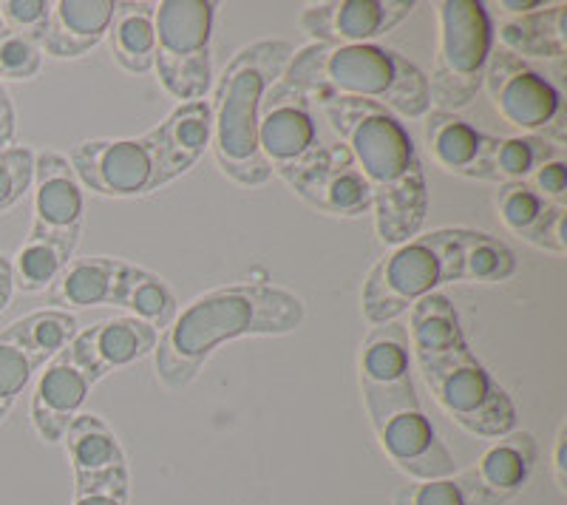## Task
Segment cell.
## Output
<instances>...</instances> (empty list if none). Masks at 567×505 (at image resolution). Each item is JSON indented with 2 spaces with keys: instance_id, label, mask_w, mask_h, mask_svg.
Wrapping results in <instances>:
<instances>
[{
  "instance_id": "cell-6",
  "label": "cell",
  "mask_w": 567,
  "mask_h": 505,
  "mask_svg": "<svg viewBox=\"0 0 567 505\" xmlns=\"http://www.w3.org/2000/svg\"><path fill=\"white\" fill-rule=\"evenodd\" d=\"M210 103H185L148 134L78 143L69 165L80 185L100 196H148L199 163L210 148Z\"/></svg>"
},
{
  "instance_id": "cell-9",
  "label": "cell",
  "mask_w": 567,
  "mask_h": 505,
  "mask_svg": "<svg viewBox=\"0 0 567 505\" xmlns=\"http://www.w3.org/2000/svg\"><path fill=\"white\" fill-rule=\"evenodd\" d=\"M34 216L27 241L12 259L14 290L40 292L54 285L83 236V185L69 159L54 151L34 156Z\"/></svg>"
},
{
  "instance_id": "cell-13",
  "label": "cell",
  "mask_w": 567,
  "mask_h": 505,
  "mask_svg": "<svg viewBox=\"0 0 567 505\" xmlns=\"http://www.w3.org/2000/svg\"><path fill=\"white\" fill-rule=\"evenodd\" d=\"M539 461L530 432H511L477 463L449 477L414 483L394 497V505H505L523 494Z\"/></svg>"
},
{
  "instance_id": "cell-19",
  "label": "cell",
  "mask_w": 567,
  "mask_h": 505,
  "mask_svg": "<svg viewBox=\"0 0 567 505\" xmlns=\"http://www.w3.org/2000/svg\"><path fill=\"white\" fill-rule=\"evenodd\" d=\"M284 182L321 214L361 216L372 210V190L343 143L321 145L301 168L284 176Z\"/></svg>"
},
{
  "instance_id": "cell-8",
  "label": "cell",
  "mask_w": 567,
  "mask_h": 505,
  "mask_svg": "<svg viewBox=\"0 0 567 505\" xmlns=\"http://www.w3.org/2000/svg\"><path fill=\"white\" fill-rule=\"evenodd\" d=\"M292 52L296 49L287 40L250 43L225 65L216 85V100L210 105V148L219 168L239 185H265L272 176L258 148V117L265 94L281 80Z\"/></svg>"
},
{
  "instance_id": "cell-26",
  "label": "cell",
  "mask_w": 567,
  "mask_h": 505,
  "mask_svg": "<svg viewBox=\"0 0 567 505\" xmlns=\"http://www.w3.org/2000/svg\"><path fill=\"white\" fill-rule=\"evenodd\" d=\"M105 34L111 54L125 72L145 74L154 69V3H116Z\"/></svg>"
},
{
  "instance_id": "cell-33",
  "label": "cell",
  "mask_w": 567,
  "mask_h": 505,
  "mask_svg": "<svg viewBox=\"0 0 567 505\" xmlns=\"http://www.w3.org/2000/svg\"><path fill=\"white\" fill-rule=\"evenodd\" d=\"M12 292H14L12 259L0 252V312H3L9 307V301H12Z\"/></svg>"
},
{
  "instance_id": "cell-21",
  "label": "cell",
  "mask_w": 567,
  "mask_h": 505,
  "mask_svg": "<svg viewBox=\"0 0 567 505\" xmlns=\"http://www.w3.org/2000/svg\"><path fill=\"white\" fill-rule=\"evenodd\" d=\"M91 387H97V383L71 343L45 363L32 395V423L38 429L40 441H65V432L80 415V406L89 398Z\"/></svg>"
},
{
  "instance_id": "cell-34",
  "label": "cell",
  "mask_w": 567,
  "mask_h": 505,
  "mask_svg": "<svg viewBox=\"0 0 567 505\" xmlns=\"http://www.w3.org/2000/svg\"><path fill=\"white\" fill-rule=\"evenodd\" d=\"M545 7H550V3H542V0H503V3H499V9L508 14H514V18L539 12V9H545Z\"/></svg>"
},
{
  "instance_id": "cell-1",
  "label": "cell",
  "mask_w": 567,
  "mask_h": 505,
  "mask_svg": "<svg viewBox=\"0 0 567 505\" xmlns=\"http://www.w3.org/2000/svg\"><path fill=\"white\" fill-rule=\"evenodd\" d=\"M310 97V94H307ZM338 143L349 148L372 190L374 227L383 245H403L429 216V185L414 140L403 120L374 103L316 94Z\"/></svg>"
},
{
  "instance_id": "cell-10",
  "label": "cell",
  "mask_w": 567,
  "mask_h": 505,
  "mask_svg": "<svg viewBox=\"0 0 567 505\" xmlns=\"http://www.w3.org/2000/svg\"><path fill=\"white\" fill-rule=\"evenodd\" d=\"M423 136L434 163L465 179L525 182L536 168L559 159V148L545 136H494L443 111L425 114Z\"/></svg>"
},
{
  "instance_id": "cell-30",
  "label": "cell",
  "mask_w": 567,
  "mask_h": 505,
  "mask_svg": "<svg viewBox=\"0 0 567 505\" xmlns=\"http://www.w3.org/2000/svg\"><path fill=\"white\" fill-rule=\"evenodd\" d=\"M542 199L554 202V205H565L567 199V165L561 159H550L542 168L525 179Z\"/></svg>"
},
{
  "instance_id": "cell-22",
  "label": "cell",
  "mask_w": 567,
  "mask_h": 505,
  "mask_svg": "<svg viewBox=\"0 0 567 505\" xmlns=\"http://www.w3.org/2000/svg\"><path fill=\"white\" fill-rule=\"evenodd\" d=\"M156 343H159V330L151 327L148 321L134 316H116L85 327L83 332L74 336L71 347L83 358L94 383H100L120 367H128V363L151 355Z\"/></svg>"
},
{
  "instance_id": "cell-12",
  "label": "cell",
  "mask_w": 567,
  "mask_h": 505,
  "mask_svg": "<svg viewBox=\"0 0 567 505\" xmlns=\"http://www.w3.org/2000/svg\"><path fill=\"white\" fill-rule=\"evenodd\" d=\"M437 18L440 43L429 100L434 111L457 114L483 91L485 69L494 54V29L477 0H443L437 3Z\"/></svg>"
},
{
  "instance_id": "cell-2",
  "label": "cell",
  "mask_w": 567,
  "mask_h": 505,
  "mask_svg": "<svg viewBox=\"0 0 567 505\" xmlns=\"http://www.w3.org/2000/svg\"><path fill=\"white\" fill-rule=\"evenodd\" d=\"M516 267V252L499 236L463 227L417 234L372 267L363 285V316L372 327L392 324L437 287L496 285L508 281Z\"/></svg>"
},
{
  "instance_id": "cell-31",
  "label": "cell",
  "mask_w": 567,
  "mask_h": 505,
  "mask_svg": "<svg viewBox=\"0 0 567 505\" xmlns=\"http://www.w3.org/2000/svg\"><path fill=\"white\" fill-rule=\"evenodd\" d=\"M14 143V105L7 89L0 83V151L12 148Z\"/></svg>"
},
{
  "instance_id": "cell-15",
  "label": "cell",
  "mask_w": 567,
  "mask_h": 505,
  "mask_svg": "<svg viewBox=\"0 0 567 505\" xmlns=\"http://www.w3.org/2000/svg\"><path fill=\"white\" fill-rule=\"evenodd\" d=\"M483 89L505 123L530 136H545L556 148L565 145V100L528 60L496 49L485 69Z\"/></svg>"
},
{
  "instance_id": "cell-25",
  "label": "cell",
  "mask_w": 567,
  "mask_h": 505,
  "mask_svg": "<svg viewBox=\"0 0 567 505\" xmlns=\"http://www.w3.org/2000/svg\"><path fill=\"white\" fill-rule=\"evenodd\" d=\"M505 52L516 58L556 60L567 54V3H550L539 12L511 18L499 27Z\"/></svg>"
},
{
  "instance_id": "cell-23",
  "label": "cell",
  "mask_w": 567,
  "mask_h": 505,
  "mask_svg": "<svg viewBox=\"0 0 567 505\" xmlns=\"http://www.w3.org/2000/svg\"><path fill=\"white\" fill-rule=\"evenodd\" d=\"M114 9V0H54L38 38L40 52L58 60L83 58L105 38Z\"/></svg>"
},
{
  "instance_id": "cell-5",
  "label": "cell",
  "mask_w": 567,
  "mask_h": 505,
  "mask_svg": "<svg viewBox=\"0 0 567 505\" xmlns=\"http://www.w3.org/2000/svg\"><path fill=\"white\" fill-rule=\"evenodd\" d=\"M406 336L434 401L457 426L488 441L516 432L514 401L471 352L452 298L443 292L420 298L409 310Z\"/></svg>"
},
{
  "instance_id": "cell-16",
  "label": "cell",
  "mask_w": 567,
  "mask_h": 505,
  "mask_svg": "<svg viewBox=\"0 0 567 505\" xmlns=\"http://www.w3.org/2000/svg\"><path fill=\"white\" fill-rule=\"evenodd\" d=\"M63 443L74 468L71 505H128V457L103 418L91 412L78 415Z\"/></svg>"
},
{
  "instance_id": "cell-14",
  "label": "cell",
  "mask_w": 567,
  "mask_h": 505,
  "mask_svg": "<svg viewBox=\"0 0 567 505\" xmlns=\"http://www.w3.org/2000/svg\"><path fill=\"white\" fill-rule=\"evenodd\" d=\"M210 0H162L154 7V65L162 85L185 103H199L213 80Z\"/></svg>"
},
{
  "instance_id": "cell-4",
  "label": "cell",
  "mask_w": 567,
  "mask_h": 505,
  "mask_svg": "<svg viewBox=\"0 0 567 505\" xmlns=\"http://www.w3.org/2000/svg\"><path fill=\"white\" fill-rule=\"evenodd\" d=\"M307 318L296 292L278 285H227L182 307L154 350V370L165 387L182 389L199 375L221 343L247 336H287Z\"/></svg>"
},
{
  "instance_id": "cell-18",
  "label": "cell",
  "mask_w": 567,
  "mask_h": 505,
  "mask_svg": "<svg viewBox=\"0 0 567 505\" xmlns=\"http://www.w3.org/2000/svg\"><path fill=\"white\" fill-rule=\"evenodd\" d=\"M312 100L284 80L270 85L258 117V148L265 154L272 174L290 176L301 168L321 145Z\"/></svg>"
},
{
  "instance_id": "cell-28",
  "label": "cell",
  "mask_w": 567,
  "mask_h": 505,
  "mask_svg": "<svg viewBox=\"0 0 567 505\" xmlns=\"http://www.w3.org/2000/svg\"><path fill=\"white\" fill-rule=\"evenodd\" d=\"M43 69V52L38 40L27 34L0 32V80H34Z\"/></svg>"
},
{
  "instance_id": "cell-27",
  "label": "cell",
  "mask_w": 567,
  "mask_h": 505,
  "mask_svg": "<svg viewBox=\"0 0 567 505\" xmlns=\"http://www.w3.org/2000/svg\"><path fill=\"white\" fill-rule=\"evenodd\" d=\"M34 179V151L29 145H12L0 151V214L14 208L29 194Z\"/></svg>"
},
{
  "instance_id": "cell-7",
  "label": "cell",
  "mask_w": 567,
  "mask_h": 505,
  "mask_svg": "<svg viewBox=\"0 0 567 505\" xmlns=\"http://www.w3.org/2000/svg\"><path fill=\"white\" fill-rule=\"evenodd\" d=\"M281 80L310 97L363 100L392 111L394 117L420 120L432 111L429 78L386 45H301L292 52Z\"/></svg>"
},
{
  "instance_id": "cell-3",
  "label": "cell",
  "mask_w": 567,
  "mask_h": 505,
  "mask_svg": "<svg viewBox=\"0 0 567 505\" xmlns=\"http://www.w3.org/2000/svg\"><path fill=\"white\" fill-rule=\"evenodd\" d=\"M412 370L406 327L398 321L372 327L358 358L369 421L389 461L414 483H429L457 472V461L432 418L425 415Z\"/></svg>"
},
{
  "instance_id": "cell-32",
  "label": "cell",
  "mask_w": 567,
  "mask_h": 505,
  "mask_svg": "<svg viewBox=\"0 0 567 505\" xmlns=\"http://www.w3.org/2000/svg\"><path fill=\"white\" fill-rule=\"evenodd\" d=\"M567 426L561 423L559 434H556V446H554V474H556V486L561 492H567Z\"/></svg>"
},
{
  "instance_id": "cell-29",
  "label": "cell",
  "mask_w": 567,
  "mask_h": 505,
  "mask_svg": "<svg viewBox=\"0 0 567 505\" xmlns=\"http://www.w3.org/2000/svg\"><path fill=\"white\" fill-rule=\"evenodd\" d=\"M0 20L9 32L27 34L38 40L49 20V3L45 0H3L0 3Z\"/></svg>"
},
{
  "instance_id": "cell-11",
  "label": "cell",
  "mask_w": 567,
  "mask_h": 505,
  "mask_svg": "<svg viewBox=\"0 0 567 505\" xmlns=\"http://www.w3.org/2000/svg\"><path fill=\"white\" fill-rule=\"evenodd\" d=\"M49 301L54 310L65 312L85 307H123L156 330H165L179 312L174 290L165 279L145 267L109 256L71 259L49 287Z\"/></svg>"
},
{
  "instance_id": "cell-20",
  "label": "cell",
  "mask_w": 567,
  "mask_h": 505,
  "mask_svg": "<svg viewBox=\"0 0 567 505\" xmlns=\"http://www.w3.org/2000/svg\"><path fill=\"white\" fill-rule=\"evenodd\" d=\"M417 9L414 0H329L301 12V29L316 43L361 45L392 32Z\"/></svg>"
},
{
  "instance_id": "cell-24",
  "label": "cell",
  "mask_w": 567,
  "mask_h": 505,
  "mask_svg": "<svg viewBox=\"0 0 567 505\" xmlns=\"http://www.w3.org/2000/svg\"><path fill=\"white\" fill-rule=\"evenodd\" d=\"M496 214L511 234L550 252H565V205L542 199L528 182H505L496 190Z\"/></svg>"
},
{
  "instance_id": "cell-35",
  "label": "cell",
  "mask_w": 567,
  "mask_h": 505,
  "mask_svg": "<svg viewBox=\"0 0 567 505\" xmlns=\"http://www.w3.org/2000/svg\"><path fill=\"white\" fill-rule=\"evenodd\" d=\"M3 29H7V27H3V20H0V32H3Z\"/></svg>"
},
{
  "instance_id": "cell-17",
  "label": "cell",
  "mask_w": 567,
  "mask_h": 505,
  "mask_svg": "<svg viewBox=\"0 0 567 505\" xmlns=\"http://www.w3.org/2000/svg\"><path fill=\"white\" fill-rule=\"evenodd\" d=\"M78 318L65 310H38L0 332V423L27 392L34 372L78 336Z\"/></svg>"
}]
</instances>
